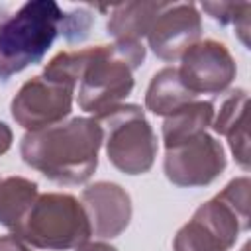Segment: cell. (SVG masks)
Segmentation results:
<instances>
[{"mask_svg":"<svg viewBox=\"0 0 251 251\" xmlns=\"http://www.w3.org/2000/svg\"><path fill=\"white\" fill-rule=\"evenodd\" d=\"M167 2H126L112 6L106 29L114 41H139Z\"/></svg>","mask_w":251,"mask_h":251,"instance_id":"obj_13","label":"cell"},{"mask_svg":"<svg viewBox=\"0 0 251 251\" xmlns=\"http://www.w3.org/2000/svg\"><path fill=\"white\" fill-rule=\"evenodd\" d=\"M224 147L206 131L167 149L163 159L165 176L180 188L208 186L224 173Z\"/></svg>","mask_w":251,"mask_h":251,"instance_id":"obj_7","label":"cell"},{"mask_svg":"<svg viewBox=\"0 0 251 251\" xmlns=\"http://www.w3.org/2000/svg\"><path fill=\"white\" fill-rule=\"evenodd\" d=\"M75 251H118V249L106 241H84L78 247H75Z\"/></svg>","mask_w":251,"mask_h":251,"instance_id":"obj_22","label":"cell"},{"mask_svg":"<svg viewBox=\"0 0 251 251\" xmlns=\"http://www.w3.org/2000/svg\"><path fill=\"white\" fill-rule=\"evenodd\" d=\"M104 129L108 161L126 175L147 173L157 157V135L141 106L120 104L108 114L94 118Z\"/></svg>","mask_w":251,"mask_h":251,"instance_id":"obj_6","label":"cell"},{"mask_svg":"<svg viewBox=\"0 0 251 251\" xmlns=\"http://www.w3.org/2000/svg\"><path fill=\"white\" fill-rule=\"evenodd\" d=\"M73 94V86L47 80L39 75L20 86L12 98L10 112L18 126L27 131H37L61 124L71 114Z\"/></svg>","mask_w":251,"mask_h":251,"instance_id":"obj_8","label":"cell"},{"mask_svg":"<svg viewBox=\"0 0 251 251\" xmlns=\"http://www.w3.org/2000/svg\"><path fill=\"white\" fill-rule=\"evenodd\" d=\"M180 61V80L194 96L226 92L237 73L229 49L216 39L194 43Z\"/></svg>","mask_w":251,"mask_h":251,"instance_id":"obj_9","label":"cell"},{"mask_svg":"<svg viewBox=\"0 0 251 251\" xmlns=\"http://www.w3.org/2000/svg\"><path fill=\"white\" fill-rule=\"evenodd\" d=\"M214 120V102L208 100H194L175 114L167 116L163 122V141L165 149H171L182 141H188L196 137L198 133H204Z\"/></svg>","mask_w":251,"mask_h":251,"instance_id":"obj_15","label":"cell"},{"mask_svg":"<svg viewBox=\"0 0 251 251\" xmlns=\"http://www.w3.org/2000/svg\"><path fill=\"white\" fill-rule=\"evenodd\" d=\"M80 202L86 210L90 229L100 239L118 237L131 220V198L126 188L116 182L98 180L88 184L82 194Z\"/></svg>","mask_w":251,"mask_h":251,"instance_id":"obj_11","label":"cell"},{"mask_svg":"<svg viewBox=\"0 0 251 251\" xmlns=\"http://www.w3.org/2000/svg\"><path fill=\"white\" fill-rule=\"evenodd\" d=\"M202 20L192 2H176L167 6L155 18L147 31L151 51L163 61L180 59L194 43L200 41Z\"/></svg>","mask_w":251,"mask_h":251,"instance_id":"obj_10","label":"cell"},{"mask_svg":"<svg viewBox=\"0 0 251 251\" xmlns=\"http://www.w3.org/2000/svg\"><path fill=\"white\" fill-rule=\"evenodd\" d=\"M247 92L233 88L222 92L214 106L212 129L227 137L229 149L241 169H249V131H247Z\"/></svg>","mask_w":251,"mask_h":251,"instance_id":"obj_12","label":"cell"},{"mask_svg":"<svg viewBox=\"0 0 251 251\" xmlns=\"http://www.w3.org/2000/svg\"><path fill=\"white\" fill-rule=\"evenodd\" d=\"M249 14H251V4L241 12V16L233 22V25H235V31H237V35H239V39H241V43L245 45V47H249Z\"/></svg>","mask_w":251,"mask_h":251,"instance_id":"obj_19","label":"cell"},{"mask_svg":"<svg viewBox=\"0 0 251 251\" xmlns=\"http://www.w3.org/2000/svg\"><path fill=\"white\" fill-rule=\"evenodd\" d=\"M37 196V184L29 178L8 176L0 180V224L14 231Z\"/></svg>","mask_w":251,"mask_h":251,"instance_id":"obj_16","label":"cell"},{"mask_svg":"<svg viewBox=\"0 0 251 251\" xmlns=\"http://www.w3.org/2000/svg\"><path fill=\"white\" fill-rule=\"evenodd\" d=\"M104 129L94 118L67 122L27 131L20 141L24 163L57 184H82L98 167Z\"/></svg>","mask_w":251,"mask_h":251,"instance_id":"obj_1","label":"cell"},{"mask_svg":"<svg viewBox=\"0 0 251 251\" xmlns=\"http://www.w3.org/2000/svg\"><path fill=\"white\" fill-rule=\"evenodd\" d=\"M194 100L196 96L182 84L176 67H163L157 71L145 92V108L165 118Z\"/></svg>","mask_w":251,"mask_h":251,"instance_id":"obj_14","label":"cell"},{"mask_svg":"<svg viewBox=\"0 0 251 251\" xmlns=\"http://www.w3.org/2000/svg\"><path fill=\"white\" fill-rule=\"evenodd\" d=\"M241 251H249V245H245V247H243V249H241Z\"/></svg>","mask_w":251,"mask_h":251,"instance_id":"obj_23","label":"cell"},{"mask_svg":"<svg viewBox=\"0 0 251 251\" xmlns=\"http://www.w3.org/2000/svg\"><path fill=\"white\" fill-rule=\"evenodd\" d=\"M247 6L249 4H245V2H237V4H233V2H202V10L212 20H216L220 25L233 24Z\"/></svg>","mask_w":251,"mask_h":251,"instance_id":"obj_18","label":"cell"},{"mask_svg":"<svg viewBox=\"0 0 251 251\" xmlns=\"http://www.w3.org/2000/svg\"><path fill=\"white\" fill-rule=\"evenodd\" d=\"M12 141H14V135H12L10 126L0 120V155L8 153V149L12 147Z\"/></svg>","mask_w":251,"mask_h":251,"instance_id":"obj_21","label":"cell"},{"mask_svg":"<svg viewBox=\"0 0 251 251\" xmlns=\"http://www.w3.org/2000/svg\"><path fill=\"white\" fill-rule=\"evenodd\" d=\"M65 12L53 0H33L0 14V80L35 65L61 33Z\"/></svg>","mask_w":251,"mask_h":251,"instance_id":"obj_3","label":"cell"},{"mask_svg":"<svg viewBox=\"0 0 251 251\" xmlns=\"http://www.w3.org/2000/svg\"><path fill=\"white\" fill-rule=\"evenodd\" d=\"M249 188L247 176L229 180L222 192L196 208L192 218L176 231L173 239L175 251H229L239 233L247 231L249 220Z\"/></svg>","mask_w":251,"mask_h":251,"instance_id":"obj_2","label":"cell"},{"mask_svg":"<svg viewBox=\"0 0 251 251\" xmlns=\"http://www.w3.org/2000/svg\"><path fill=\"white\" fill-rule=\"evenodd\" d=\"M145 61L141 41L92 45V55L78 84V108L100 118L120 106L133 90V71Z\"/></svg>","mask_w":251,"mask_h":251,"instance_id":"obj_4","label":"cell"},{"mask_svg":"<svg viewBox=\"0 0 251 251\" xmlns=\"http://www.w3.org/2000/svg\"><path fill=\"white\" fill-rule=\"evenodd\" d=\"M90 24H92L90 12L78 8V10H73V12L65 14V22H63L61 33L67 37V41H82L88 35Z\"/></svg>","mask_w":251,"mask_h":251,"instance_id":"obj_17","label":"cell"},{"mask_svg":"<svg viewBox=\"0 0 251 251\" xmlns=\"http://www.w3.org/2000/svg\"><path fill=\"white\" fill-rule=\"evenodd\" d=\"M0 251H31V247L12 233L0 237Z\"/></svg>","mask_w":251,"mask_h":251,"instance_id":"obj_20","label":"cell"},{"mask_svg":"<svg viewBox=\"0 0 251 251\" xmlns=\"http://www.w3.org/2000/svg\"><path fill=\"white\" fill-rule=\"evenodd\" d=\"M29 247L47 251L75 249L92 235L82 202L73 194H39L12 231Z\"/></svg>","mask_w":251,"mask_h":251,"instance_id":"obj_5","label":"cell"}]
</instances>
